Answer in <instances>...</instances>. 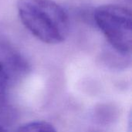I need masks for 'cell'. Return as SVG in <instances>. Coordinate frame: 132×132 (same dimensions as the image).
Returning a JSON list of instances; mask_svg holds the SVG:
<instances>
[{
  "label": "cell",
  "instance_id": "cell-1",
  "mask_svg": "<svg viewBox=\"0 0 132 132\" xmlns=\"http://www.w3.org/2000/svg\"><path fill=\"white\" fill-rule=\"evenodd\" d=\"M17 10L25 27L47 44L63 42L70 31V20L64 9L53 0H19Z\"/></svg>",
  "mask_w": 132,
  "mask_h": 132
},
{
  "label": "cell",
  "instance_id": "cell-5",
  "mask_svg": "<svg viewBox=\"0 0 132 132\" xmlns=\"http://www.w3.org/2000/svg\"><path fill=\"white\" fill-rule=\"evenodd\" d=\"M0 132H8L1 125H0Z\"/></svg>",
  "mask_w": 132,
  "mask_h": 132
},
{
  "label": "cell",
  "instance_id": "cell-3",
  "mask_svg": "<svg viewBox=\"0 0 132 132\" xmlns=\"http://www.w3.org/2000/svg\"><path fill=\"white\" fill-rule=\"evenodd\" d=\"M26 57L9 41L0 38V114L6 108L8 92L28 74Z\"/></svg>",
  "mask_w": 132,
  "mask_h": 132
},
{
  "label": "cell",
  "instance_id": "cell-4",
  "mask_svg": "<svg viewBox=\"0 0 132 132\" xmlns=\"http://www.w3.org/2000/svg\"><path fill=\"white\" fill-rule=\"evenodd\" d=\"M16 132H57V131L51 124L46 121H36L22 125Z\"/></svg>",
  "mask_w": 132,
  "mask_h": 132
},
{
  "label": "cell",
  "instance_id": "cell-2",
  "mask_svg": "<svg viewBox=\"0 0 132 132\" xmlns=\"http://www.w3.org/2000/svg\"><path fill=\"white\" fill-rule=\"evenodd\" d=\"M94 19L117 53L124 56L131 53L132 16L130 10L116 5H101L94 11Z\"/></svg>",
  "mask_w": 132,
  "mask_h": 132
}]
</instances>
